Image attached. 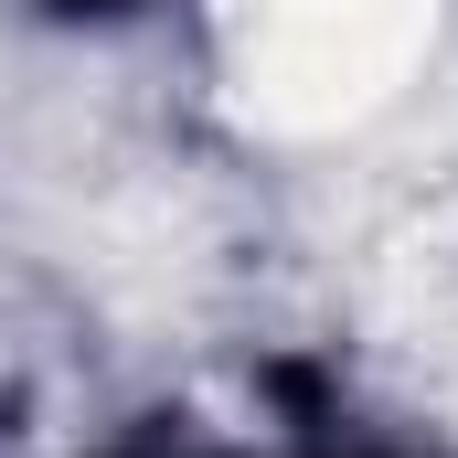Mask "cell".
I'll list each match as a JSON object with an SVG mask.
<instances>
[{"label":"cell","mask_w":458,"mask_h":458,"mask_svg":"<svg viewBox=\"0 0 458 458\" xmlns=\"http://www.w3.org/2000/svg\"><path fill=\"white\" fill-rule=\"evenodd\" d=\"M234 117L267 139H320L373 117L437 43V0H214Z\"/></svg>","instance_id":"1"}]
</instances>
